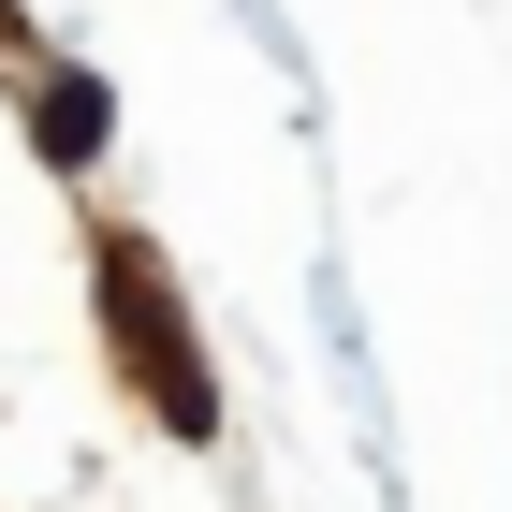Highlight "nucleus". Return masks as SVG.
<instances>
[{"label":"nucleus","mask_w":512,"mask_h":512,"mask_svg":"<svg viewBox=\"0 0 512 512\" xmlns=\"http://www.w3.org/2000/svg\"><path fill=\"white\" fill-rule=\"evenodd\" d=\"M103 352H118V381L147 395L176 439H205V425H220L205 352H191V322H176V293H161V249H147V235H103Z\"/></svg>","instance_id":"nucleus-1"},{"label":"nucleus","mask_w":512,"mask_h":512,"mask_svg":"<svg viewBox=\"0 0 512 512\" xmlns=\"http://www.w3.org/2000/svg\"><path fill=\"white\" fill-rule=\"evenodd\" d=\"M30 132H44V161H88V147H103V88H88V74H44Z\"/></svg>","instance_id":"nucleus-2"}]
</instances>
